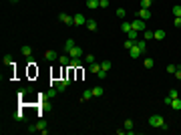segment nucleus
<instances>
[{"mask_svg": "<svg viewBox=\"0 0 181 135\" xmlns=\"http://www.w3.org/2000/svg\"><path fill=\"white\" fill-rule=\"evenodd\" d=\"M22 119H24V113H20V111L14 113V121H22Z\"/></svg>", "mask_w": 181, "mask_h": 135, "instance_id": "473e14b6", "label": "nucleus"}, {"mask_svg": "<svg viewBox=\"0 0 181 135\" xmlns=\"http://www.w3.org/2000/svg\"><path fill=\"white\" fill-rule=\"evenodd\" d=\"M167 95H169L171 99H177V97H179V93H177V89H171L169 93H167Z\"/></svg>", "mask_w": 181, "mask_h": 135, "instance_id": "2f4dec72", "label": "nucleus"}, {"mask_svg": "<svg viewBox=\"0 0 181 135\" xmlns=\"http://www.w3.org/2000/svg\"><path fill=\"white\" fill-rule=\"evenodd\" d=\"M85 61H87L89 65H93V63H95V56H93V54H87V56H85Z\"/></svg>", "mask_w": 181, "mask_h": 135, "instance_id": "f704fd0d", "label": "nucleus"}, {"mask_svg": "<svg viewBox=\"0 0 181 135\" xmlns=\"http://www.w3.org/2000/svg\"><path fill=\"white\" fill-rule=\"evenodd\" d=\"M2 63H4V65H12V56H10V54H4Z\"/></svg>", "mask_w": 181, "mask_h": 135, "instance_id": "7c9ffc66", "label": "nucleus"}, {"mask_svg": "<svg viewBox=\"0 0 181 135\" xmlns=\"http://www.w3.org/2000/svg\"><path fill=\"white\" fill-rule=\"evenodd\" d=\"M111 67H113V63H111V61H103V63H101V69H103V71H107V73L111 71Z\"/></svg>", "mask_w": 181, "mask_h": 135, "instance_id": "aec40b11", "label": "nucleus"}, {"mask_svg": "<svg viewBox=\"0 0 181 135\" xmlns=\"http://www.w3.org/2000/svg\"><path fill=\"white\" fill-rule=\"evenodd\" d=\"M137 18H141V20L147 22V20L151 18V10H149V8H139V10H137Z\"/></svg>", "mask_w": 181, "mask_h": 135, "instance_id": "7ed1b4c3", "label": "nucleus"}, {"mask_svg": "<svg viewBox=\"0 0 181 135\" xmlns=\"http://www.w3.org/2000/svg\"><path fill=\"white\" fill-rule=\"evenodd\" d=\"M173 24H175V26L179 28V26H181V16H175V20H173Z\"/></svg>", "mask_w": 181, "mask_h": 135, "instance_id": "e433bc0d", "label": "nucleus"}, {"mask_svg": "<svg viewBox=\"0 0 181 135\" xmlns=\"http://www.w3.org/2000/svg\"><path fill=\"white\" fill-rule=\"evenodd\" d=\"M175 69H177L175 65H167V73H171V75H173V73H175Z\"/></svg>", "mask_w": 181, "mask_h": 135, "instance_id": "c9c22d12", "label": "nucleus"}, {"mask_svg": "<svg viewBox=\"0 0 181 135\" xmlns=\"http://www.w3.org/2000/svg\"><path fill=\"white\" fill-rule=\"evenodd\" d=\"M58 20H60V22H64V24H69V26H71V24H75V18H73V16H69L67 12H60V14H58Z\"/></svg>", "mask_w": 181, "mask_h": 135, "instance_id": "423d86ee", "label": "nucleus"}, {"mask_svg": "<svg viewBox=\"0 0 181 135\" xmlns=\"http://www.w3.org/2000/svg\"><path fill=\"white\" fill-rule=\"evenodd\" d=\"M69 54H71V59H81V56H83V54H85V50H83V48H81V46H73V48H71V50H69Z\"/></svg>", "mask_w": 181, "mask_h": 135, "instance_id": "20e7f679", "label": "nucleus"}, {"mask_svg": "<svg viewBox=\"0 0 181 135\" xmlns=\"http://www.w3.org/2000/svg\"><path fill=\"white\" fill-rule=\"evenodd\" d=\"M155 39L157 41H163L165 39V30H155Z\"/></svg>", "mask_w": 181, "mask_h": 135, "instance_id": "bb28decb", "label": "nucleus"}, {"mask_svg": "<svg viewBox=\"0 0 181 135\" xmlns=\"http://www.w3.org/2000/svg\"><path fill=\"white\" fill-rule=\"evenodd\" d=\"M129 54H131V59H137V56H141L143 52H141V48L137 46V43H133V46L129 48Z\"/></svg>", "mask_w": 181, "mask_h": 135, "instance_id": "6e6552de", "label": "nucleus"}, {"mask_svg": "<svg viewBox=\"0 0 181 135\" xmlns=\"http://www.w3.org/2000/svg\"><path fill=\"white\" fill-rule=\"evenodd\" d=\"M149 125L155 127V129H167V123H165V119L161 115H151L149 117Z\"/></svg>", "mask_w": 181, "mask_h": 135, "instance_id": "f257e3e1", "label": "nucleus"}, {"mask_svg": "<svg viewBox=\"0 0 181 135\" xmlns=\"http://www.w3.org/2000/svg\"><path fill=\"white\" fill-rule=\"evenodd\" d=\"M133 43H135V41H129V39H127V41L123 43V46H125V48H131V46H133Z\"/></svg>", "mask_w": 181, "mask_h": 135, "instance_id": "72a5a7b5", "label": "nucleus"}, {"mask_svg": "<svg viewBox=\"0 0 181 135\" xmlns=\"http://www.w3.org/2000/svg\"><path fill=\"white\" fill-rule=\"evenodd\" d=\"M45 59H46V61H56V59H58V54H56V50H46V52H45Z\"/></svg>", "mask_w": 181, "mask_h": 135, "instance_id": "9b49d317", "label": "nucleus"}, {"mask_svg": "<svg viewBox=\"0 0 181 135\" xmlns=\"http://www.w3.org/2000/svg\"><path fill=\"white\" fill-rule=\"evenodd\" d=\"M81 65H83L81 59H71V65H69V67H81Z\"/></svg>", "mask_w": 181, "mask_h": 135, "instance_id": "cd10ccee", "label": "nucleus"}, {"mask_svg": "<svg viewBox=\"0 0 181 135\" xmlns=\"http://www.w3.org/2000/svg\"><path fill=\"white\" fill-rule=\"evenodd\" d=\"M73 18H75V24H77V26H87V18H85V14H75Z\"/></svg>", "mask_w": 181, "mask_h": 135, "instance_id": "0eeeda50", "label": "nucleus"}, {"mask_svg": "<svg viewBox=\"0 0 181 135\" xmlns=\"http://www.w3.org/2000/svg\"><path fill=\"white\" fill-rule=\"evenodd\" d=\"M153 0H141V8H151Z\"/></svg>", "mask_w": 181, "mask_h": 135, "instance_id": "c756f323", "label": "nucleus"}, {"mask_svg": "<svg viewBox=\"0 0 181 135\" xmlns=\"http://www.w3.org/2000/svg\"><path fill=\"white\" fill-rule=\"evenodd\" d=\"M137 37H139V32H137V30H133V28L127 32V39H129V41H137Z\"/></svg>", "mask_w": 181, "mask_h": 135, "instance_id": "5701e85b", "label": "nucleus"}, {"mask_svg": "<svg viewBox=\"0 0 181 135\" xmlns=\"http://www.w3.org/2000/svg\"><path fill=\"white\" fill-rule=\"evenodd\" d=\"M109 4H111V2H109V0H101V8H107V6H109Z\"/></svg>", "mask_w": 181, "mask_h": 135, "instance_id": "ea45409f", "label": "nucleus"}, {"mask_svg": "<svg viewBox=\"0 0 181 135\" xmlns=\"http://www.w3.org/2000/svg\"><path fill=\"white\" fill-rule=\"evenodd\" d=\"M131 28H133V30H137V32H143V30H147V24H145V20L135 18V20L131 22Z\"/></svg>", "mask_w": 181, "mask_h": 135, "instance_id": "f03ea898", "label": "nucleus"}, {"mask_svg": "<svg viewBox=\"0 0 181 135\" xmlns=\"http://www.w3.org/2000/svg\"><path fill=\"white\" fill-rule=\"evenodd\" d=\"M97 77H99V79H105V77H107V71H103V69H101V71H99V75H97Z\"/></svg>", "mask_w": 181, "mask_h": 135, "instance_id": "4c0bfd02", "label": "nucleus"}, {"mask_svg": "<svg viewBox=\"0 0 181 135\" xmlns=\"http://www.w3.org/2000/svg\"><path fill=\"white\" fill-rule=\"evenodd\" d=\"M97 26H99V24H97V20H93V18H89V20H87V28H89V30H97Z\"/></svg>", "mask_w": 181, "mask_h": 135, "instance_id": "a211bd4d", "label": "nucleus"}, {"mask_svg": "<svg viewBox=\"0 0 181 135\" xmlns=\"http://www.w3.org/2000/svg\"><path fill=\"white\" fill-rule=\"evenodd\" d=\"M73 46H75V41H73V39H69V41L64 43V52H69V50H71Z\"/></svg>", "mask_w": 181, "mask_h": 135, "instance_id": "393cba45", "label": "nucleus"}, {"mask_svg": "<svg viewBox=\"0 0 181 135\" xmlns=\"http://www.w3.org/2000/svg\"><path fill=\"white\" fill-rule=\"evenodd\" d=\"M143 39H145L147 43H149V41H153V39H155V30H149V28H147V30H143Z\"/></svg>", "mask_w": 181, "mask_h": 135, "instance_id": "9d476101", "label": "nucleus"}, {"mask_svg": "<svg viewBox=\"0 0 181 135\" xmlns=\"http://www.w3.org/2000/svg\"><path fill=\"white\" fill-rule=\"evenodd\" d=\"M20 52H22L24 56H30V54H32V48H30V46H28V45H24V46H22V48H20Z\"/></svg>", "mask_w": 181, "mask_h": 135, "instance_id": "412c9836", "label": "nucleus"}, {"mask_svg": "<svg viewBox=\"0 0 181 135\" xmlns=\"http://www.w3.org/2000/svg\"><path fill=\"white\" fill-rule=\"evenodd\" d=\"M153 65H155V61H153L151 56H147V59L143 61V67H145V69H153Z\"/></svg>", "mask_w": 181, "mask_h": 135, "instance_id": "4468645a", "label": "nucleus"}, {"mask_svg": "<svg viewBox=\"0 0 181 135\" xmlns=\"http://www.w3.org/2000/svg\"><path fill=\"white\" fill-rule=\"evenodd\" d=\"M125 129H127V133L129 135H133V121H131V119L125 121Z\"/></svg>", "mask_w": 181, "mask_h": 135, "instance_id": "4be33fe9", "label": "nucleus"}, {"mask_svg": "<svg viewBox=\"0 0 181 135\" xmlns=\"http://www.w3.org/2000/svg\"><path fill=\"white\" fill-rule=\"evenodd\" d=\"M121 30H123V32H129V30H131V22L123 20V22H121Z\"/></svg>", "mask_w": 181, "mask_h": 135, "instance_id": "b1692460", "label": "nucleus"}, {"mask_svg": "<svg viewBox=\"0 0 181 135\" xmlns=\"http://www.w3.org/2000/svg\"><path fill=\"white\" fill-rule=\"evenodd\" d=\"M99 6H101V0H87V8H90V10H95Z\"/></svg>", "mask_w": 181, "mask_h": 135, "instance_id": "f8f14e48", "label": "nucleus"}, {"mask_svg": "<svg viewBox=\"0 0 181 135\" xmlns=\"http://www.w3.org/2000/svg\"><path fill=\"white\" fill-rule=\"evenodd\" d=\"M89 99H93V89H85L83 97H81V101H89Z\"/></svg>", "mask_w": 181, "mask_h": 135, "instance_id": "dca6fc26", "label": "nucleus"}, {"mask_svg": "<svg viewBox=\"0 0 181 135\" xmlns=\"http://www.w3.org/2000/svg\"><path fill=\"white\" fill-rule=\"evenodd\" d=\"M89 69H90V73H95V75H99V71H101V63H97V61H95V63L90 65Z\"/></svg>", "mask_w": 181, "mask_h": 135, "instance_id": "2eb2a0df", "label": "nucleus"}, {"mask_svg": "<svg viewBox=\"0 0 181 135\" xmlns=\"http://www.w3.org/2000/svg\"><path fill=\"white\" fill-rule=\"evenodd\" d=\"M117 16L125 20V16H127V10H125V8H117Z\"/></svg>", "mask_w": 181, "mask_h": 135, "instance_id": "a878e982", "label": "nucleus"}, {"mask_svg": "<svg viewBox=\"0 0 181 135\" xmlns=\"http://www.w3.org/2000/svg\"><path fill=\"white\" fill-rule=\"evenodd\" d=\"M135 43H137V46L141 48V52H145V50H147V41H145V39H141V41H135Z\"/></svg>", "mask_w": 181, "mask_h": 135, "instance_id": "6ab92c4d", "label": "nucleus"}, {"mask_svg": "<svg viewBox=\"0 0 181 135\" xmlns=\"http://www.w3.org/2000/svg\"><path fill=\"white\" fill-rule=\"evenodd\" d=\"M171 12H173L175 16H181V6H179V4H175V6L171 8Z\"/></svg>", "mask_w": 181, "mask_h": 135, "instance_id": "c85d7f7f", "label": "nucleus"}, {"mask_svg": "<svg viewBox=\"0 0 181 135\" xmlns=\"http://www.w3.org/2000/svg\"><path fill=\"white\" fill-rule=\"evenodd\" d=\"M43 129H46V123L45 121H38V123H32L28 127V133H36V131H43Z\"/></svg>", "mask_w": 181, "mask_h": 135, "instance_id": "39448f33", "label": "nucleus"}, {"mask_svg": "<svg viewBox=\"0 0 181 135\" xmlns=\"http://www.w3.org/2000/svg\"><path fill=\"white\" fill-rule=\"evenodd\" d=\"M105 91H103V87L101 85H97V87H93V97H101Z\"/></svg>", "mask_w": 181, "mask_h": 135, "instance_id": "f3484780", "label": "nucleus"}, {"mask_svg": "<svg viewBox=\"0 0 181 135\" xmlns=\"http://www.w3.org/2000/svg\"><path fill=\"white\" fill-rule=\"evenodd\" d=\"M169 107H173V109H175V111H181V99H179V97H177V99H173V101H171V105H169Z\"/></svg>", "mask_w": 181, "mask_h": 135, "instance_id": "ddd939ff", "label": "nucleus"}, {"mask_svg": "<svg viewBox=\"0 0 181 135\" xmlns=\"http://www.w3.org/2000/svg\"><path fill=\"white\" fill-rule=\"evenodd\" d=\"M58 63H60V65H64V67H69V65H71V54H69V52L60 54V56H58Z\"/></svg>", "mask_w": 181, "mask_h": 135, "instance_id": "1a4fd4ad", "label": "nucleus"}, {"mask_svg": "<svg viewBox=\"0 0 181 135\" xmlns=\"http://www.w3.org/2000/svg\"><path fill=\"white\" fill-rule=\"evenodd\" d=\"M173 75H175V79H179V81H181V69H175V73H173Z\"/></svg>", "mask_w": 181, "mask_h": 135, "instance_id": "58836bf2", "label": "nucleus"}]
</instances>
